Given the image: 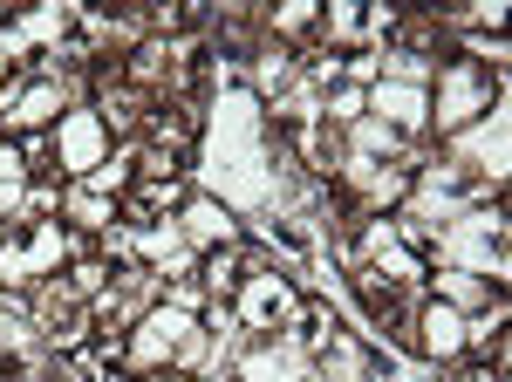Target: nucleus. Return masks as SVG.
I'll return each mask as SVG.
<instances>
[{
	"mask_svg": "<svg viewBox=\"0 0 512 382\" xmlns=\"http://www.w3.org/2000/svg\"><path fill=\"white\" fill-rule=\"evenodd\" d=\"M178 232H185L192 253H212V246H233L239 239V219H233V205H219L212 191H198V198L178 205Z\"/></svg>",
	"mask_w": 512,
	"mask_h": 382,
	"instance_id": "9d476101",
	"label": "nucleus"
},
{
	"mask_svg": "<svg viewBox=\"0 0 512 382\" xmlns=\"http://www.w3.org/2000/svg\"><path fill=\"white\" fill-rule=\"evenodd\" d=\"M410 348L431 362V369H458L465 355H472V335H465V314L444 301H417L410 314Z\"/></svg>",
	"mask_w": 512,
	"mask_h": 382,
	"instance_id": "0eeeda50",
	"label": "nucleus"
},
{
	"mask_svg": "<svg viewBox=\"0 0 512 382\" xmlns=\"http://www.w3.org/2000/svg\"><path fill=\"white\" fill-rule=\"evenodd\" d=\"M335 335H342V314H335L328 301H301V314L287 321V342L301 348L308 362H315V355H321L328 342H335Z\"/></svg>",
	"mask_w": 512,
	"mask_h": 382,
	"instance_id": "f3484780",
	"label": "nucleus"
},
{
	"mask_svg": "<svg viewBox=\"0 0 512 382\" xmlns=\"http://www.w3.org/2000/svg\"><path fill=\"white\" fill-rule=\"evenodd\" d=\"M158 301H164V307H178V314H205V307H212V294L198 287V273H192V280H171Z\"/></svg>",
	"mask_w": 512,
	"mask_h": 382,
	"instance_id": "a211bd4d",
	"label": "nucleus"
},
{
	"mask_svg": "<svg viewBox=\"0 0 512 382\" xmlns=\"http://www.w3.org/2000/svg\"><path fill=\"white\" fill-rule=\"evenodd\" d=\"M246 267H253V253L246 246H212V253H198V287L212 294V301H233V287L246 280Z\"/></svg>",
	"mask_w": 512,
	"mask_h": 382,
	"instance_id": "dca6fc26",
	"label": "nucleus"
},
{
	"mask_svg": "<svg viewBox=\"0 0 512 382\" xmlns=\"http://www.w3.org/2000/svg\"><path fill=\"white\" fill-rule=\"evenodd\" d=\"M424 294L444 307H458V314H478V307H492L506 287L499 280H485V273H465V267H431L424 273Z\"/></svg>",
	"mask_w": 512,
	"mask_h": 382,
	"instance_id": "f8f14e48",
	"label": "nucleus"
},
{
	"mask_svg": "<svg viewBox=\"0 0 512 382\" xmlns=\"http://www.w3.org/2000/svg\"><path fill=\"white\" fill-rule=\"evenodd\" d=\"M369 116L403 130V137H417L431 123V89H417V82H369Z\"/></svg>",
	"mask_w": 512,
	"mask_h": 382,
	"instance_id": "9b49d317",
	"label": "nucleus"
},
{
	"mask_svg": "<svg viewBox=\"0 0 512 382\" xmlns=\"http://www.w3.org/2000/svg\"><path fill=\"white\" fill-rule=\"evenodd\" d=\"M48 144H55V164H62L69 178H96L103 157L117 151V144H110V123L89 110V103H76V110L62 116V123L48 130Z\"/></svg>",
	"mask_w": 512,
	"mask_h": 382,
	"instance_id": "39448f33",
	"label": "nucleus"
},
{
	"mask_svg": "<svg viewBox=\"0 0 512 382\" xmlns=\"http://www.w3.org/2000/svg\"><path fill=\"white\" fill-rule=\"evenodd\" d=\"M294 76H301L294 48H280V41H260V48H253V69H246V82H253L246 96H253V103H274V96H280V89H287Z\"/></svg>",
	"mask_w": 512,
	"mask_h": 382,
	"instance_id": "2eb2a0df",
	"label": "nucleus"
},
{
	"mask_svg": "<svg viewBox=\"0 0 512 382\" xmlns=\"http://www.w3.org/2000/svg\"><path fill=\"white\" fill-rule=\"evenodd\" d=\"M499 89H506V76H499L492 62H472V55L437 62V76H431V123H437V137H458L465 123H478V116L499 103Z\"/></svg>",
	"mask_w": 512,
	"mask_h": 382,
	"instance_id": "f257e3e1",
	"label": "nucleus"
},
{
	"mask_svg": "<svg viewBox=\"0 0 512 382\" xmlns=\"http://www.w3.org/2000/svg\"><path fill=\"white\" fill-rule=\"evenodd\" d=\"M28 314H35V335L48 355H82V342L96 335L89 328V307L62 287V280H41L35 294H28Z\"/></svg>",
	"mask_w": 512,
	"mask_h": 382,
	"instance_id": "20e7f679",
	"label": "nucleus"
},
{
	"mask_svg": "<svg viewBox=\"0 0 512 382\" xmlns=\"http://www.w3.org/2000/svg\"><path fill=\"white\" fill-rule=\"evenodd\" d=\"M62 116H69V82L62 76H35L28 89H21V103L0 116V130H7V137H48Z\"/></svg>",
	"mask_w": 512,
	"mask_h": 382,
	"instance_id": "1a4fd4ad",
	"label": "nucleus"
},
{
	"mask_svg": "<svg viewBox=\"0 0 512 382\" xmlns=\"http://www.w3.org/2000/svg\"><path fill=\"white\" fill-rule=\"evenodd\" d=\"M444 144H451V164H465V171H472V178H485V185H506V103H492V110L478 116V123H465V130H458V137H444Z\"/></svg>",
	"mask_w": 512,
	"mask_h": 382,
	"instance_id": "423d86ee",
	"label": "nucleus"
},
{
	"mask_svg": "<svg viewBox=\"0 0 512 382\" xmlns=\"http://www.w3.org/2000/svg\"><path fill=\"white\" fill-rule=\"evenodd\" d=\"M308 376H315V362L287 335H253L233 355V382H308Z\"/></svg>",
	"mask_w": 512,
	"mask_h": 382,
	"instance_id": "6e6552de",
	"label": "nucleus"
},
{
	"mask_svg": "<svg viewBox=\"0 0 512 382\" xmlns=\"http://www.w3.org/2000/svg\"><path fill=\"white\" fill-rule=\"evenodd\" d=\"M198 314H178V307H144L137 314V328L123 335V369L130 376H158V369H171V355H178V342H185V328H192Z\"/></svg>",
	"mask_w": 512,
	"mask_h": 382,
	"instance_id": "7ed1b4c3",
	"label": "nucleus"
},
{
	"mask_svg": "<svg viewBox=\"0 0 512 382\" xmlns=\"http://www.w3.org/2000/svg\"><path fill=\"white\" fill-rule=\"evenodd\" d=\"M226 307H233L239 335H287V321L301 314V287H294V273H287V267H274V260H253Z\"/></svg>",
	"mask_w": 512,
	"mask_h": 382,
	"instance_id": "f03ea898",
	"label": "nucleus"
},
{
	"mask_svg": "<svg viewBox=\"0 0 512 382\" xmlns=\"http://www.w3.org/2000/svg\"><path fill=\"white\" fill-rule=\"evenodd\" d=\"M0 185H28V157L14 137H0Z\"/></svg>",
	"mask_w": 512,
	"mask_h": 382,
	"instance_id": "6ab92c4d",
	"label": "nucleus"
},
{
	"mask_svg": "<svg viewBox=\"0 0 512 382\" xmlns=\"http://www.w3.org/2000/svg\"><path fill=\"white\" fill-rule=\"evenodd\" d=\"M137 382H192V376H178V369H158V376H137Z\"/></svg>",
	"mask_w": 512,
	"mask_h": 382,
	"instance_id": "aec40b11",
	"label": "nucleus"
},
{
	"mask_svg": "<svg viewBox=\"0 0 512 382\" xmlns=\"http://www.w3.org/2000/svg\"><path fill=\"white\" fill-rule=\"evenodd\" d=\"M342 144H349V157H362V164H403V157L417 151V137H403V130L376 123V116H355L349 130H342Z\"/></svg>",
	"mask_w": 512,
	"mask_h": 382,
	"instance_id": "4468645a",
	"label": "nucleus"
},
{
	"mask_svg": "<svg viewBox=\"0 0 512 382\" xmlns=\"http://www.w3.org/2000/svg\"><path fill=\"white\" fill-rule=\"evenodd\" d=\"M308 382H315V376H308Z\"/></svg>",
	"mask_w": 512,
	"mask_h": 382,
	"instance_id": "412c9836",
	"label": "nucleus"
},
{
	"mask_svg": "<svg viewBox=\"0 0 512 382\" xmlns=\"http://www.w3.org/2000/svg\"><path fill=\"white\" fill-rule=\"evenodd\" d=\"M62 226H76L82 239H103L110 226H123V212H117V198H110V191L69 178V185H62Z\"/></svg>",
	"mask_w": 512,
	"mask_h": 382,
	"instance_id": "ddd939ff",
	"label": "nucleus"
}]
</instances>
